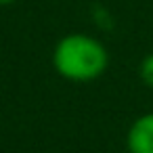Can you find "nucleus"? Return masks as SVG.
Masks as SVG:
<instances>
[{
	"label": "nucleus",
	"instance_id": "obj_4",
	"mask_svg": "<svg viewBox=\"0 0 153 153\" xmlns=\"http://www.w3.org/2000/svg\"><path fill=\"white\" fill-rule=\"evenodd\" d=\"M15 0H0V7H9V4H13Z\"/></svg>",
	"mask_w": 153,
	"mask_h": 153
},
{
	"label": "nucleus",
	"instance_id": "obj_1",
	"mask_svg": "<svg viewBox=\"0 0 153 153\" xmlns=\"http://www.w3.org/2000/svg\"><path fill=\"white\" fill-rule=\"evenodd\" d=\"M55 71L69 82H92L109 67V53L105 44L90 34H67L53 48Z\"/></svg>",
	"mask_w": 153,
	"mask_h": 153
},
{
	"label": "nucleus",
	"instance_id": "obj_2",
	"mask_svg": "<svg viewBox=\"0 0 153 153\" xmlns=\"http://www.w3.org/2000/svg\"><path fill=\"white\" fill-rule=\"evenodd\" d=\"M128 153H153V111L138 115L126 132Z\"/></svg>",
	"mask_w": 153,
	"mask_h": 153
},
{
	"label": "nucleus",
	"instance_id": "obj_3",
	"mask_svg": "<svg viewBox=\"0 0 153 153\" xmlns=\"http://www.w3.org/2000/svg\"><path fill=\"white\" fill-rule=\"evenodd\" d=\"M138 76L143 80L145 86L153 88V53L147 55L143 61H140V67H138Z\"/></svg>",
	"mask_w": 153,
	"mask_h": 153
}]
</instances>
